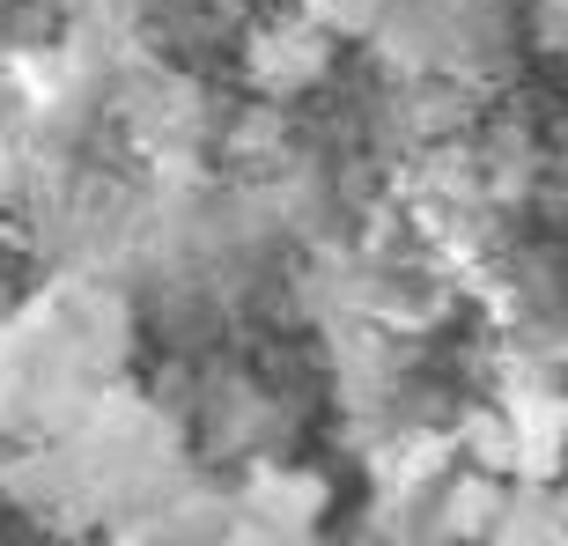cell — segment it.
I'll list each match as a JSON object with an SVG mask.
<instances>
[{"mask_svg":"<svg viewBox=\"0 0 568 546\" xmlns=\"http://www.w3.org/2000/svg\"><path fill=\"white\" fill-rule=\"evenodd\" d=\"M126 362V311L111 295L67 281L44 289L0 333V428L44 443L111 400V370Z\"/></svg>","mask_w":568,"mask_h":546,"instance_id":"6da1fadb","label":"cell"}]
</instances>
